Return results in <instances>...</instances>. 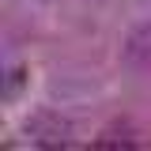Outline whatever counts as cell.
Wrapping results in <instances>:
<instances>
[{"instance_id": "6da1fadb", "label": "cell", "mask_w": 151, "mask_h": 151, "mask_svg": "<svg viewBox=\"0 0 151 151\" xmlns=\"http://www.w3.org/2000/svg\"><path fill=\"white\" fill-rule=\"evenodd\" d=\"M121 64L129 72H147L151 68V23L132 27L121 42Z\"/></svg>"}, {"instance_id": "7a4b0ae2", "label": "cell", "mask_w": 151, "mask_h": 151, "mask_svg": "<svg viewBox=\"0 0 151 151\" xmlns=\"http://www.w3.org/2000/svg\"><path fill=\"white\" fill-rule=\"evenodd\" d=\"M27 132L34 136L38 144H68V121H60V117H49V113H42L34 117Z\"/></svg>"}]
</instances>
